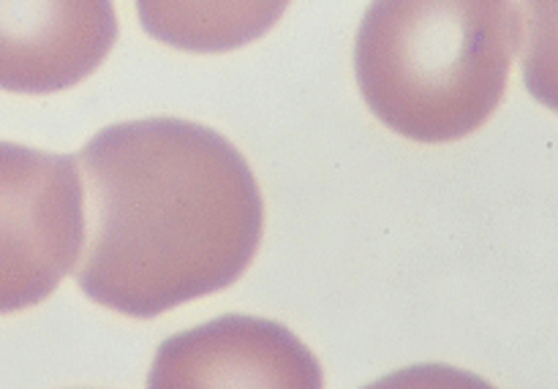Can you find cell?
Listing matches in <instances>:
<instances>
[{
    "instance_id": "5",
    "label": "cell",
    "mask_w": 558,
    "mask_h": 389,
    "mask_svg": "<svg viewBox=\"0 0 558 389\" xmlns=\"http://www.w3.org/2000/svg\"><path fill=\"white\" fill-rule=\"evenodd\" d=\"M114 38L107 0H0V90H65L104 63Z\"/></svg>"
},
{
    "instance_id": "1",
    "label": "cell",
    "mask_w": 558,
    "mask_h": 389,
    "mask_svg": "<svg viewBox=\"0 0 558 389\" xmlns=\"http://www.w3.org/2000/svg\"><path fill=\"white\" fill-rule=\"evenodd\" d=\"M76 163L93 210L76 283L93 303L153 319L248 270L265 205L243 153L218 131L129 120L98 131Z\"/></svg>"
},
{
    "instance_id": "4",
    "label": "cell",
    "mask_w": 558,
    "mask_h": 389,
    "mask_svg": "<svg viewBox=\"0 0 558 389\" xmlns=\"http://www.w3.org/2000/svg\"><path fill=\"white\" fill-rule=\"evenodd\" d=\"M147 389H325L316 354L272 319L227 314L158 347Z\"/></svg>"
},
{
    "instance_id": "6",
    "label": "cell",
    "mask_w": 558,
    "mask_h": 389,
    "mask_svg": "<svg viewBox=\"0 0 558 389\" xmlns=\"http://www.w3.org/2000/svg\"><path fill=\"white\" fill-rule=\"evenodd\" d=\"M283 3H248L216 5V16L202 20L196 5L178 3H142L140 14L153 36L163 38L172 47L183 49H229L240 47L248 38L259 36L276 22Z\"/></svg>"
},
{
    "instance_id": "8",
    "label": "cell",
    "mask_w": 558,
    "mask_h": 389,
    "mask_svg": "<svg viewBox=\"0 0 558 389\" xmlns=\"http://www.w3.org/2000/svg\"><path fill=\"white\" fill-rule=\"evenodd\" d=\"M363 389H496L483 376L472 370L452 368L441 363H423L409 365V368L392 370L381 379L371 381Z\"/></svg>"
},
{
    "instance_id": "7",
    "label": "cell",
    "mask_w": 558,
    "mask_h": 389,
    "mask_svg": "<svg viewBox=\"0 0 558 389\" xmlns=\"http://www.w3.org/2000/svg\"><path fill=\"white\" fill-rule=\"evenodd\" d=\"M523 9V82L543 107L558 112V0H537Z\"/></svg>"
},
{
    "instance_id": "2",
    "label": "cell",
    "mask_w": 558,
    "mask_h": 389,
    "mask_svg": "<svg viewBox=\"0 0 558 389\" xmlns=\"http://www.w3.org/2000/svg\"><path fill=\"white\" fill-rule=\"evenodd\" d=\"M507 0H379L354 41V76L371 112L407 139L439 145L485 125L523 41Z\"/></svg>"
},
{
    "instance_id": "3",
    "label": "cell",
    "mask_w": 558,
    "mask_h": 389,
    "mask_svg": "<svg viewBox=\"0 0 558 389\" xmlns=\"http://www.w3.org/2000/svg\"><path fill=\"white\" fill-rule=\"evenodd\" d=\"M85 240L76 158L0 142V314L44 303Z\"/></svg>"
}]
</instances>
